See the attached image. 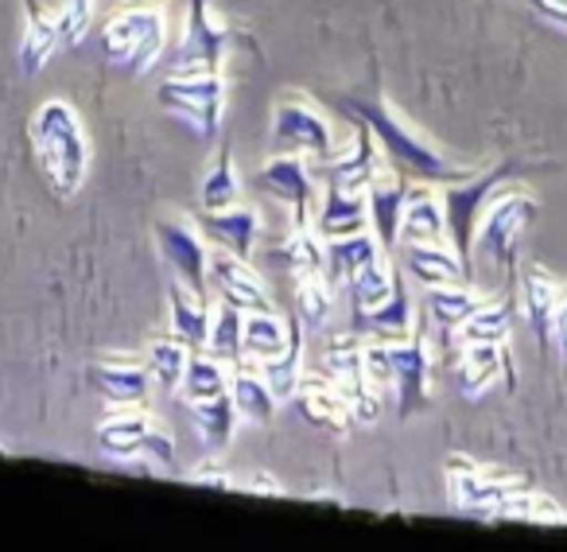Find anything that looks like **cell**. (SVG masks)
<instances>
[{
  "mask_svg": "<svg viewBox=\"0 0 567 552\" xmlns=\"http://www.w3.org/2000/svg\"><path fill=\"white\" fill-rule=\"evenodd\" d=\"M331 102L339 113L362 121V125L373 133V141H378L381 156L389 160L385 167L409 175L412 183L420 180V183H440V187H447V183H458V180H466V175L478 172V167H463V164H455V160L443 156L435 144H427L424 136H420L393 105L381 102V98L339 94V98H331Z\"/></svg>",
  "mask_w": 567,
  "mask_h": 552,
  "instance_id": "cell-1",
  "label": "cell"
},
{
  "mask_svg": "<svg viewBox=\"0 0 567 552\" xmlns=\"http://www.w3.org/2000/svg\"><path fill=\"white\" fill-rule=\"evenodd\" d=\"M28 136H32L35 164H40L48 187L59 198L79 195V187L86 183L90 172V141L79 110L71 102H63V98H51V102H43L32 113Z\"/></svg>",
  "mask_w": 567,
  "mask_h": 552,
  "instance_id": "cell-2",
  "label": "cell"
},
{
  "mask_svg": "<svg viewBox=\"0 0 567 552\" xmlns=\"http://www.w3.org/2000/svg\"><path fill=\"white\" fill-rule=\"evenodd\" d=\"M102 59L125 74H148L167 51V17L152 0H125L97 32Z\"/></svg>",
  "mask_w": 567,
  "mask_h": 552,
  "instance_id": "cell-3",
  "label": "cell"
},
{
  "mask_svg": "<svg viewBox=\"0 0 567 552\" xmlns=\"http://www.w3.org/2000/svg\"><path fill=\"white\" fill-rule=\"evenodd\" d=\"M540 214V203H536L528 191H509V187H497L489 195L486 211L478 218V229H474V249L471 257H486L489 265L497 268H509L517 265V249H520V237H525L528 222Z\"/></svg>",
  "mask_w": 567,
  "mask_h": 552,
  "instance_id": "cell-4",
  "label": "cell"
},
{
  "mask_svg": "<svg viewBox=\"0 0 567 552\" xmlns=\"http://www.w3.org/2000/svg\"><path fill=\"white\" fill-rule=\"evenodd\" d=\"M520 172H525V164H520V160H502V164H494L489 172H474V175H466V180L447 183V187L440 191L451 245H455V253L466 260V268H471V273H474V257H471L474 229H478L482 211H486L489 195H494L502 183H509L513 175H520Z\"/></svg>",
  "mask_w": 567,
  "mask_h": 552,
  "instance_id": "cell-5",
  "label": "cell"
},
{
  "mask_svg": "<svg viewBox=\"0 0 567 552\" xmlns=\"http://www.w3.org/2000/svg\"><path fill=\"white\" fill-rule=\"evenodd\" d=\"M156 98L167 113L187 121L203 141H210V136H218L221 117H226L229 86L221 71H172L159 82Z\"/></svg>",
  "mask_w": 567,
  "mask_h": 552,
  "instance_id": "cell-6",
  "label": "cell"
},
{
  "mask_svg": "<svg viewBox=\"0 0 567 552\" xmlns=\"http://www.w3.org/2000/svg\"><path fill=\"white\" fill-rule=\"evenodd\" d=\"M97 448L110 459H148L156 467L175 463L172 432L156 425L148 412H117V417L97 425Z\"/></svg>",
  "mask_w": 567,
  "mask_h": 552,
  "instance_id": "cell-7",
  "label": "cell"
},
{
  "mask_svg": "<svg viewBox=\"0 0 567 552\" xmlns=\"http://www.w3.org/2000/svg\"><path fill=\"white\" fill-rule=\"evenodd\" d=\"M272 149L276 152H296L316 164L331 160L339 152L334 129L323 121V113L308 102V98H284L272 110Z\"/></svg>",
  "mask_w": 567,
  "mask_h": 552,
  "instance_id": "cell-8",
  "label": "cell"
},
{
  "mask_svg": "<svg viewBox=\"0 0 567 552\" xmlns=\"http://www.w3.org/2000/svg\"><path fill=\"white\" fill-rule=\"evenodd\" d=\"M257 187L272 195L284 211L292 214V226H311V211L319 203V172L311 167L308 156L296 152H276L265 167L257 172Z\"/></svg>",
  "mask_w": 567,
  "mask_h": 552,
  "instance_id": "cell-9",
  "label": "cell"
},
{
  "mask_svg": "<svg viewBox=\"0 0 567 552\" xmlns=\"http://www.w3.org/2000/svg\"><path fill=\"white\" fill-rule=\"evenodd\" d=\"M229 48H234V35H229V24L214 17L210 0H187L172 71H221Z\"/></svg>",
  "mask_w": 567,
  "mask_h": 552,
  "instance_id": "cell-10",
  "label": "cell"
},
{
  "mask_svg": "<svg viewBox=\"0 0 567 552\" xmlns=\"http://www.w3.org/2000/svg\"><path fill=\"white\" fill-rule=\"evenodd\" d=\"M206 293L237 311H276L272 293L260 280V273H252L249 260L226 249H214L206 260Z\"/></svg>",
  "mask_w": 567,
  "mask_h": 552,
  "instance_id": "cell-11",
  "label": "cell"
},
{
  "mask_svg": "<svg viewBox=\"0 0 567 552\" xmlns=\"http://www.w3.org/2000/svg\"><path fill=\"white\" fill-rule=\"evenodd\" d=\"M451 494H455V510L466 518H486L494 521L497 505L513 494L517 487H525L520 479H509L502 471H482L478 463H471L466 456H455L447 467Z\"/></svg>",
  "mask_w": 567,
  "mask_h": 552,
  "instance_id": "cell-12",
  "label": "cell"
},
{
  "mask_svg": "<svg viewBox=\"0 0 567 552\" xmlns=\"http://www.w3.org/2000/svg\"><path fill=\"white\" fill-rule=\"evenodd\" d=\"M156 234V249L164 257V265L172 268V276L179 285H187L190 293H206V260H210V249H206L203 234L187 226L183 218H156L152 226Z\"/></svg>",
  "mask_w": 567,
  "mask_h": 552,
  "instance_id": "cell-13",
  "label": "cell"
},
{
  "mask_svg": "<svg viewBox=\"0 0 567 552\" xmlns=\"http://www.w3.org/2000/svg\"><path fill=\"white\" fill-rule=\"evenodd\" d=\"M393 389H396V412L404 420L412 412H424L432 401V350H427L424 331H412V339L393 343Z\"/></svg>",
  "mask_w": 567,
  "mask_h": 552,
  "instance_id": "cell-14",
  "label": "cell"
},
{
  "mask_svg": "<svg viewBox=\"0 0 567 552\" xmlns=\"http://www.w3.org/2000/svg\"><path fill=\"white\" fill-rule=\"evenodd\" d=\"M350 331L362 335L365 343H404L416 331V311H412V293L404 273L396 268L393 276V293L385 304L370 311H350Z\"/></svg>",
  "mask_w": 567,
  "mask_h": 552,
  "instance_id": "cell-15",
  "label": "cell"
},
{
  "mask_svg": "<svg viewBox=\"0 0 567 552\" xmlns=\"http://www.w3.org/2000/svg\"><path fill=\"white\" fill-rule=\"evenodd\" d=\"M86 381L113 409H141L152 393V374L136 358H97L86 366Z\"/></svg>",
  "mask_w": 567,
  "mask_h": 552,
  "instance_id": "cell-16",
  "label": "cell"
},
{
  "mask_svg": "<svg viewBox=\"0 0 567 552\" xmlns=\"http://www.w3.org/2000/svg\"><path fill=\"white\" fill-rule=\"evenodd\" d=\"M412 195V180L393 167L378 175V180L365 187V211H370V234L381 242V249L393 257V249L401 245V218L404 206H409Z\"/></svg>",
  "mask_w": 567,
  "mask_h": 552,
  "instance_id": "cell-17",
  "label": "cell"
},
{
  "mask_svg": "<svg viewBox=\"0 0 567 552\" xmlns=\"http://www.w3.org/2000/svg\"><path fill=\"white\" fill-rule=\"evenodd\" d=\"M381 172H385V164H381L378 141H373V133L362 125V121H354V144H350V152H342V156L334 152L331 160H323V167H319V183H331V187L365 195V187H370Z\"/></svg>",
  "mask_w": 567,
  "mask_h": 552,
  "instance_id": "cell-18",
  "label": "cell"
},
{
  "mask_svg": "<svg viewBox=\"0 0 567 552\" xmlns=\"http://www.w3.org/2000/svg\"><path fill=\"white\" fill-rule=\"evenodd\" d=\"M393 257H401V268L424 288L435 285H463V280H474V273L466 268V260L455 253V245L440 242H401L393 249Z\"/></svg>",
  "mask_w": 567,
  "mask_h": 552,
  "instance_id": "cell-19",
  "label": "cell"
},
{
  "mask_svg": "<svg viewBox=\"0 0 567 552\" xmlns=\"http://www.w3.org/2000/svg\"><path fill=\"white\" fill-rule=\"evenodd\" d=\"M311 229H316L323 242H334V237H350V234H362V229H370L365 195L323 183V187H319L316 211H311Z\"/></svg>",
  "mask_w": 567,
  "mask_h": 552,
  "instance_id": "cell-20",
  "label": "cell"
},
{
  "mask_svg": "<svg viewBox=\"0 0 567 552\" xmlns=\"http://www.w3.org/2000/svg\"><path fill=\"white\" fill-rule=\"evenodd\" d=\"M292 401L300 405L303 420L316 425V428H323V432H347V428L354 425V412H350L347 393H342L339 381H331L327 374L323 378L303 374V381H300V389H296Z\"/></svg>",
  "mask_w": 567,
  "mask_h": 552,
  "instance_id": "cell-21",
  "label": "cell"
},
{
  "mask_svg": "<svg viewBox=\"0 0 567 552\" xmlns=\"http://www.w3.org/2000/svg\"><path fill=\"white\" fill-rule=\"evenodd\" d=\"M455 350H458L455 381L463 397H482L494 381L505 378V370L513 378V362L505 358V343H463Z\"/></svg>",
  "mask_w": 567,
  "mask_h": 552,
  "instance_id": "cell-22",
  "label": "cell"
},
{
  "mask_svg": "<svg viewBox=\"0 0 567 552\" xmlns=\"http://www.w3.org/2000/svg\"><path fill=\"white\" fill-rule=\"evenodd\" d=\"M556 304H559V285L551 280L548 268H540L536 260L520 265V308H525L533 339L548 355H551V316H556Z\"/></svg>",
  "mask_w": 567,
  "mask_h": 552,
  "instance_id": "cell-23",
  "label": "cell"
},
{
  "mask_svg": "<svg viewBox=\"0 0 567 552\" xmlns=\"http://www.w3.org/2000/svg\"><path fill=\"white\" fill-rule=\"evenodd\" d=\"M203 234L210 237L218 249L249 260L260 242V214L245 203H234V206H226V211H203Z\"/></svg>",
  "mask_w": 567,
  "mask_h": 552,
  "instance_id": "cell-24",
  "label": "cell"
},
{
  "mask_svg": "<svg viewBox=\"0 0 567 552\" xmlns=\"http://www.w3.org/2000/svg\"><path fill=\"white\" fill-rule=\"evenodd\" d=\"M229 401H234L237 417L249 420V425H272L276 409H280L268 381L260 378L257 362H249V358L229 366Z\"/></svg>",
  "mask_w": 567,
  "mask_h": 552,
  "instance_id": "cell-25",
  "label": "cell"
},
{
  "mask_svg": "<svg viewBox=\"0 0 567 552\" xmlns=\"http://www.w3.org/2000/svg\"><path fill=\"white\" fill-rule=\"evenodd\" d=\"M167 324L172 335L183 339L190 350H206V335H210V304L203 293H190L187 285H179L172 276L167 285Z\"/></svg>",
  "mask_w": 567,
  "mask_h": 552,
  "instance_id": "cell-26",
  "label": "cell"
},
{
  "mask_svg": "<svg viewBox=\"0 0 567 552\" xmlns=\"http://www.w3.org/2000/svg\"><path fill=\"white\" fill-rule=\"evenodd\" d=\"M292 343V316L284 319L280 311H245L241 324V358L249 362H268L284 355Z\"/></svg>",
  "mask_w": 567,
  "mask_h": 552,
  "instance_id": "cell-27",
  "label": "cell"
},
{
  "mask_svg": "<svg viewBox=\"0 0 567 552\" xmlns=\"http://www.w3.org/2000/svg\"><path fill=\"white\" fill-rule=\"evenodd\" d=\"M55 51H59L55 17L43 9L40 0H24V40H20V67H24V74L43 71V63Z\"/></svg>",
  "mask_w": 567,
  "mask_h": 552,
  "instance_id": "cell-28",
  "label": "cell"
},
{
  "mask_svg": "<svg viewBox=\"0 0 567 552\" xmlns=\"http://www.w3.org/2000/svg\"><path fill=\"white\" fill-rule=\"evenodd\" d=\"M401 242H432V245L451 242L443 203L435 191L412 187L409 206H404V218H401Z\"/></svg>",
  "mask_w": 567,
  "mask_h": 552,
  "instance_id": "cell-29",
  "label": "cell"
},
{
  "mask_svg": "<svg viewBox=\"0 0 567 552\" xmlns=\"http://www.w3.org/2000/svg\"><path fill=\"white\" fill-rule=\"evenodd\" d=\"M474 288H478L474 280H463V285H435V288H427L424 311H427V319H432V324L440 327L443 335H447V343H451V335H455V327L463 324V319L482 304V296L474 293Z\"/></svg>",
  "mask_w": 567,
  "mask_h": 552,
  "instance_id": "cell-30",
  "label": "cell"
},
{
  "mask_svg": "<svg viewBox=\"0 0 567 552\" xmlns=\"http://www.w3.org/2000/svg\"><path fill=\"white\" fill-rule=\"evenodd\" d=\"M323 249H327V276H331L334 285H347L358 268H365L378 257H385V249H381V242L370 234V229L350 234V237H334V242H323Z\"/></svg>",
  "mask_w": 567,
  "mask_h": 552,
  "instance_id": "cell-31",
  "label": "cell"
},
{
  "mask_svg": "<svg viewBox=\"0 0 567 552\" xmlns=\"http://www.w3.org/2000/svg\"><path fill=\"white\" fill-rule=\"evenodd\" d=\"M257 370H260V378L268 381V389L276 393V401H292L303 374H308V366H303V324L300 319L292 316V343H288V350L268 358V362H257Z\"/></svg>",
  "mask_w": 567,
  "mask_h": 552,
  "instance_id": "cell-32",
  "label": "cell"
},
{
  "mask_svg": "<svg viewBox=\"0 0 567 552\" xmlns=\"http://www.w3.org/2000/svg\"><path fill=\"white\" fill-rule=\"evenodd\" d=\"M513 331V304L509 300H482L463 324L455 327L451 343L463 347V343H505Z\"/></svg>",
  "mask_w": 567,
  "mask_h": 552,
  "instance_id": "cell-33",
  "label": "cell"
},
{
  "mask_svg": "<svg viewBox=\"0 0 567 552\" xmlns=\"http://www.w3.org/2000/svg\"><path fill=\"white\" fill-rule=\"evenodd\" d=\"M237 420H241V417H237V409H234V401H229V393L190 405V425H195L198 440H203L206 451H214V456H218V451L226 448L229 440H234Z\"/></svg>",
  "mask_w": 567,
  "mask_h": 552,
  "instance_id": "cell-34",
  "label": "cell"
},
{
  "mask_svg": "<svg viewBox=\"0 0 567 552\" xmlns=\"http://www.w3.org/2000/svg\"><path fill=\"white\" fill-rule=\"evenodd\" d=\"M221 393H229L226 362H218V358L206 355V350H190L187 370H183V381H179V397L187 405H195V401H210V397H221Z\"/></svg>",
  "mask_w": 567,
  "mask_h": 552,
  "instance_id": "cell-35",
  "label": "cell"
},
{
  "mask_svg": "<svg viewBox=\"0 0 567 552\" xmlns=\"http://www.w3.org/2000/svg\"><path fill=\"white\" fill-rule=\"evenodd\" d=\"M494 521H528V525H567V510L548 494H536L533 487H517L502 505Z\"/></svg>",
  "mask_w": 567,
  "mask_h": 552,
  "instance_id": "cell-36",
  "label": "cell"
},
{
  "mask_svg": "<svg viewBox=\"0 0 567 552\" xmlns=\"http://www.w3.org/2000/svg\"><path fill=\"white\" fill-rule=\"evenodd\" d=\"M198 203H203V211H226V206L241 203V180H237L234 149L229 144H221L210 172L198 183Z\"/></svg>",
  "mask_w": 567,
  "mask_h": 552,
  "instance_id": "cell-37",
  "label": "cell"
},
{
  "mask_svg": "<svg viewBox=\"0 0 567 552\" xmlns=\"http://www.w3.org/2000/svg\"><path fill=\"white\" fill-rule=\"evenodd\" d=\"M393 276H396V260H389V253L373 260V265L358 268L347 280L350 311H370V308H378V304H385L389 293H393Z\"/></svg>",
  "mask_w": 567,
  "mask_h": 552,
  "instance_id": "cell-38",
  "label": "cell"
},
{
  "mask_svg": "<svg viewBox=\"0 0 567 552\" xmlns=\"http://www.w3.org/2000/svg\"><path fill=\"white\" fill-rule=\"evenodd\" d=\"M276 257H280L284 265H288L292 280H300V276H319V273H327L323 237H319L311 226H292V234L284 237V245L276 249Z\"/></svg>",
  "mask_w": 567,
  "mask_h": 552,
  "instance_id": "cell-39",
  "label": "cell"
},
{
  "mask_svg": "<svg viewBox=\"0 0 567 552\" xmlns=\"http://www.w3.org/2000/svg\"><path fill=\"white\" fill-rule=\"evenodd\" d=\"M187 358H190V347L167 331V335H156V339L148 343L144 366H148L152 381H159L167 393H179V381H183V370H187Z\"/></svg>",
  "mask_w": 567,
  "mask_h": 552,
  "instance_id": "cell-40",
  "label": "cell"
},
{
  "mask_svg": "<svg viewBox=\"0 0 567 552\" xmlns=\"http://www.w3.org/2000/svg\"><path fill=\"white\" fill-rule=\"evenodd\" d=\"M331 316H334V280L331 276L327 273L300 276V280H296V319L303 324V331H308V327L323 331Z\"/></svg>",
  "mask_w": 567,
  "mask_h": 552,
  "instance_id": "cell-41",
  "label": "cell"
},
{
  "mask_svg": "<svg viewBox=\"0 0 567 552\" xmlns=\"http://www.w3.org/2000/svg\"><path fill=\"white\" fill-rule=\"evenodd\" d=\"M241 324H245V311L214 300L210 335H206V355H214L218 362H226V366L241 362Z\"/></svg>",
  "mask_w": 567,
  "mask_h": 552,
  "instance_id": "cell-42",
  "label": "cell"
},
{
  "mask_svg": "<svg viewBox=\"0 0 567 552\" xmlns=\"http://www.w3.org/2000/svg\"><path fill=\"white\" fill-rule=\"evenodd\" d=\"M97 9L94 0H63L55 12V28H59V43L63 48H79L90 35V24H94Z\"/></svg>",
  "mask_w": 567,
  "mask_h": 552,
  "instance_id": "cell-43",
  "label": "cell"
},
{
  "mask_svg": "<svg viewBox=\"0 0 567 552\" xmlns=\"http://www.w3.org/2000/svg\"><path fill=\"white\" fill-rule=\"evenodd\" d=\"M362 378L373 389L393 386V343H362Z\"/></svg>",
  "mask_w": 567,
  "mask_h": 552,
  "instance_id": "cell-44",
  "label": "cell"
},
{
  "mask_svg": "<svg viewBox=\"0 0 567 552\" xmlns=\"http://www.w3.org/2000/svg\"><path fill=\"white\" fill-rule=\"evenodd\" d=\"M551 355L559 358V374L567 381V285L559 288L556 316H551Z\"/></svg>",
  "mask_w": 567,
  "mask_h": 552,
  "instance_id": "cell-45",
  "label": "cell"
},
{
  "mask_svg": "<svg viewBox=\"0 0 567 552\" xmlns=\"http://www.w3.org/2000/svg\"><path fill=\"white\" fill-rule=\"evenodd\" d=\"M187 482H195V487H214V490H234V474L226 471L221 463H214V459H206V463H198L195 471L187 474Z\"/></svg>",
  "mask_w": 567,
  "mask_h": 552,
  "instance_id": "cell-46",
  "label": "cell"
},
{
  "mask_svg": "<svg viewBox=\"0 0 567 552\" xmlns=\"http://www.w3.org/2000/svg\"><path fill=\"white\" fill-rule=\"evenodd\" d=\"M528 9L556 28H567V0H528Z\"/></svg>",
  "mask_w": 567,
  "mask_h": 552,
  "instance_id": "cell-47",
  "label": "cell"
},
{
  "mask_svg": "<svg viewBox=\"0 0 567 552\" xmlns=\"http://www.w3.org/2000/svg\"><path fill=\"white\" fill-rule=\"evenodd\" d=\"M234 490H245V494H265V498H284V487L268 479V474H257V479H249V482H237Z\"/></svg>",
  "mask_w": 567,
  "mask_h": 552,
  "instance_id": "cell-48",
  "label": "cell"
},
{
  "mask_svg": "<svg viewBox=\"0 0 567 552\" xmlns=\"http://www.w3.org/2000/svg\"><path fill=\"white\" fill-rule=\"evenodd\" d=\"M152 4H164V0H152Z\"/></svg>",
  "mask_w": 567,
  "mask_h": 552,
  "instance_id": "cell-49",
  "label": "cell"
}]
</instances>
